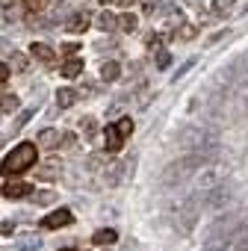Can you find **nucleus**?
Segmentation results:
<instances>
[{
    "instance_id": "nucleus-1",
    "label": "nucleus",
    "mask_w": 248,
    "mask_h": 251,
    "mask_svg": "<svg viewBox=\"0 0 248 251\" xmlns=\"http://www.w3.org/2000/svg\"><path fill=\"white\" fill-rule=\"evenodd\" d=\"M177 145H180L183 151H198V154H204V157H216V151H219V136H216V130L207 127V124H189V127L180 130Z\"/></svg>"
},
{
    "instance_id": "nucleus-2",
    "label": "nucleus",
    "mask_w": 248,
    "mask_h": 251,
    "mask_svg": "<svg viewBox=\"0 0 248 251\" xmlns=\"http://www.w3.org/2000/svg\"><path fill=\"white\" fill-rule=\"evenodd\" d=\"M36 163H39V148L33 142H21V145H15L3 157V163H0V175H3V177H15V175H24L27 169H33Z\"/></svg>"
},
{
    "instance_id": "nucleus-3",
    "label": "nucleus",
    "mask_w": 248,
    "mask_h": 251,
    "mask_svg": "<svg viewBox=\"0 0 248 251\" xmlns=\"http://www.w3.org/2000/svg\"><path fill=\"white\" fill-rule=\"evenodd\" d=\"M207 160H213V157H204V154H198V151H189L186 157L174 160V163L163 172V186H183Z\"/></svg>"
},
{
    "instance_id": "nucleus-4",
    "label": "nucleus",
    "mask_w": 248,
    "mask_h": 251,
    "mask_svg": "<svg viewBox=\"0 0 248 251\" xmlns=\"http://www.w3.org/2000/svg\"><path fill=\"white\" fill-rule=\"evenodd\" d=\"M236 227H239V216L233 213H224L207 233L204 239V251H227L233 245V236H236Z\"/></svg>"
},
{
    "instance_id": "nucleus-5",
    "label": "nucleus",
    "mask_w": 248,
    "mask_h": 251,
    "mask_svg": "<svg viewBox=\"0 0 248 251\" xmlns=\"http://www.w3.org/2000/svg\"><path fill=\"white\" fill-rule=\"evenodd\" d=\"M195 175H198V189L204 192V189H210V186H216V183H222V180H224L227 166H224V163H216V160H207Z\"/></svg>"
},
{
    "instance_id": "nucleus-6",
    "label": "nucleus",
    "mask_w": 248,
    "mask_h": 251,
    "mask_svg": "<svg viewBox=\"0 0 248 251\" xmlns=\"http://www.w3.org/2000/svg\"><path fill=\"white\" fill-rule=\"evenodd\" d=\"M174 222H177V230L180 233H189L198 222V195H189L177 210H174Z\"/></svg>"
},
{
    "instance_id": "nucleus-7",
    "label": "nucleus",
    "mask_w": 248,
    "mask_h": 251,
    "mask_svg": "<svg viewBox=\"0 0 248 251\" xmlns=\"http://www.w3.org/2000/svg\"><path fill=\"white\" fill-rule=\"evenodd\" d=\"M98 172H100V183H103L106 189H112V186H118L124 177H127V163L112 160V163H103Z\"/></svg>"
},
{
    "instance_id": "nucleus-8",
    "label": "nucleus",
    "mask_w": 248,
    "mask_h": 251,
    "mask_svg": "<svg viewBox=\"0 0 248 251\" xmlns=\"http://www.w3.org/2000/svg\"><path fill=\"white\" fill-rule=\"evenodd\" d=\"M204 192H207V198H204V207H207V210H222V207H227L230 198H233V189H230L227 183H216V186H210V189H204Z\"/></svg>"
},
{
    "instance_id": "nucleus-9",
    "label": "nucleus",
    "mask_w": 248,
    "mask_h": 251,
    "mask_svg": "<svg viewBox=\"0 0 248 251\" xmlns=\"http://www.w3.org/2000/svg\"><path fill=\"white\" fill-rule=\"evenodd\" d=\"M71 222H74V213L68 207H59V210H53V213H48L42 219V227L45 230H56V227H68Z\"/></svg>"
},
{
    "instance_id": "nucleus-10",
    "label": "nucleus",
    "mask_w": 248,
    "mask_h": 251,
    "mask_svg": "<svg viewBox=\"0 0 248 251\" xmlns=\"http://www.w3.org/2000/svg\"><path fill=\"white\" fill-rule=\"evenodd\" d=\"M30 56L39 59V62H45V65H50V62L56 59V50H53L50 45H45V42H33V45H30Z\"/></svg>"
},
{
    "instance_id": "nucleus-11",
    "label": "nucleus",
    "mask_w": 248,
    "mask_h": 251,
    "mask_svg": "<svg viewBox=\"0 0 248 251\" xmlns=\"http://www.w3.org/2000/svg\"><path fill=\"white\" fill-rule=\"evenodd\" d=\"M121 145H124L121 130L115 127V124H106V127H103V148H106V151H118Z\"/></svg>"
},
{
    "instance_id": "nucleus-12",
    "label": "nucleus",
    "mask_w": 248,
    "mask_h": 251,
    "mask_svg": "<svg viewBox=\"0 0 248 251\" xmlns=\"http://www.w3.org/2000/svg\"><path fill=\"white\" fill-rule=\"evenodd\" d=\"M3 195H6V198H27V195H33V186L24 183V180H9V183L3 186Z\"/></svg>"
},
{
    "instance_id": "nucleus-13",
    "label": "nucleus",
    "mask_w": 248,
    "mask_h": 251,
    "mask_svg": "<svg viewBox=\"0 0 248 251\" xmlns=\"http://www.w3.org/2000/svg\"><path fill=\"white\" fill-rule=\"evenodd\" d=\"M59 74L68 77V80L80 77V74H83V59H80V56H68V59L62 62V71H59Z\"/></svg>"
},
{
    "instance_id": "nucleus-14",
    "label": "nucleus",
    "mask_w": 248,
    "mask_h": 251,
    "mask_svg": "<svg viewBox=\"0 0 248 251\" xmlns=\"http://www.w3.org/2000/svg\"><path fill=\"white\" fill-rule=\"evenodd\" d=\"M233 115H248V83L239 86L233 95Z\"/></svg>"
},
{
    "instance_id": "nucleus-15",
    "label": "nucleus",
    "mask_w": 248,
    "mask_h": 251,
    "mask_svg": "<svg viewBox=\"0 0 248 251\" xmlns=\"http://www.w3.org/2000/svg\"><path fill=\"white\" fill-rule=\"evenodd\" d=\"M118 77H121V65H118V62L109 59V62L100 65V80H103V83H115Z\"/></svg>"
},
{
    "instance_id": "nucleus-16",
    "label": "nucleus",
    "mask_w": 248,
    "mask_h": 251,
    "mask_svg": "<svg viewBox=\"0 0 248 251\" xmlns=\"http://www.w3.org/2000/svg\"><path fill=\"white\" fill-rule=\"evenodd\" d=\"M77 100H80V98H77L74 89H59V92H56V106H59V109H71Z\"/></svg>"
},
{
    "instance_id": "nucleus-17",
    "label": "nucleus",
    "mask_w": 248,
    "mask_h": 251,
    "mask_svg": "<svg viewBox=\"0 0 248 251\" xmlns=\"http://www.w3.org/2000/svg\"><path fill=\"white\" fill-rule=\"evenodd\" d=\"M71 33H83L86 27H89V12H74L71 18H68V24H65Z\"/></svg>"
},
{
    "instance_id": "nucleus-18",
    "label": "nucleus",
    "mask_w": 248,
    "mask_h": 251,
    "mask_svg": "<svg viewBox=\"0 0 248 251\" xmlns=\"http://www.w3.org/2000/svg\"><path fill=\"white\" fill-rule=\"evenodd\" d=\"M36 142H39L42 148H56V145H59V133H56L53 127H48V130H42V133L36 136Z\"/></svg>"
},
{
    "instance_id": "nucleus-19",
    "label": "nucleus",
    "mask_w": 248,
    "mask_h": 251,
    "mask_svg": "<svg viewBox=\"0 0 248 251\" xmlns=\"http://www.w3.org/2000/svg\"><path fill=\"white\" fill-rule=\"evenodd\" d=\"M115 239H118V233H115L112 227H100V230H95V236H92L95 245H112Z\"/></svg>"
},
{
    "instance_id": "nucleus-20",
    "label": "nucleus",
    "mask_w": 248,
    "mask_h": 251,
    "mask_svg": "<svg viewBox=\"0 0 248 251\" xmlns=\"http://www.w3.org/2000/svg\"><path fill=\"white\" fill-rule=\"evenodd\" d=\"M233 245H236V251H248V225H245L242 219H239V227H236Z\"/></svg>"
},
{
    "instance_id": "nucleus-21",
    "label": "nucleus",
    "mask_w": 248,
    "mask_h": 251,
    "mask_svg": "<svg viewBox=\"0 0 248 251\" xmlns=\"http://www.w3.org/2000/svg\"><path fill=\"white\" fill-rule=\"evenodd\" d=\"M136 24H139V21H136V15H130V12H124L121 18H115V27H118L121 33H133Z\"/></svg>"
},
{
    "instance_id": "nucleus-22",
    "label": "nucleus",
    "mask_w": 248,
    "mask_h": 251,
    "mask_svg": "<svg viewBox=\"0 0 248 251\" xmlns=\"http://www.w3.org/2000/svg\"><path fill=\"white\" fill-rule=\"evenodd\" d=\"M36 175H39L42 180H53V177H59V163H56V160H48Z\"/></svg>"
},
{
    "instance_id": "nucleus-23",
    "label": "nucleus",
    "mask_w": 248,
    "mask_h": 251,
    "mask_svg": "<svg viewBox=\"0 0 248 251\" xmlns=\"http://www.w3.org/2000/svg\"><path fill=\"white\" fill-rule=\"evenodd\" d=\"M210 9H213V15H230L233 12V0H213V3H210Z\"/></svg>"
},
{
    "instance_id": "nucleus-24",
    "label": "nucleus",
    "mask_w": 248,
    "mask_h": 251,
    "mask_svg": "<svg viewBox=\"0 0 248 251\" xmlns=\"http://www.w3.org/2000/svg\"><path fill=\"white\" fill-rule=\"evenodd\" d=\"M0 109L15 112V109H18V95H12V92H0Z\"/></svg>"
},
{
    "instance_id": "nucleus-25",
    "label": "nucleus",
    "mask_w": 248,
    "mask_h": 251,
    "mask_svg": "<svg viewBox=\"0 0 248 251\" xmlns=\"http://www.w3.org/2000/svg\"><path fill=\"white\" fill-rule=\"evenodd\" d=\"M95 24H98L103 33H112V30H115V15H112V12H100Z\"/></svg>"
},
{
    "instance_id": "nucleus-26",
    "label": "nucleus",
    "mask_w": 248,
    "mask_h": 251,
    "mask_svg": "<svg viewBox=\"0 0 248 251\" xmlns=\"http://www.w3.org/2000/svg\"><path fill=\"white\" fill-rule=\"evenodd\" d=\"M195 33H198V27H195V24H180L174 36H177L180 42H189V39H195Z\"/></svg>"
},
{
    "instance_id": "nucleus-27",
    "label": "nucleus",
    "mask_w": 248,
    "mask_h": 251,
    "mask_svg": "<svg viewBox=\"0 0 248 251\" xmlns=\"http://www.w3.org/2000/svg\"><path fill=\"white\" fill-rule=\"evenodd\" d=\"M115 127L121 130V136H124V139H127V136L133 133V121H130L127 115H124V118H118V121H115Z\"/></svg>"
},
{
    "instance_id": "nucleus-28",
    "label": "nucleus",
    "mask_w": 248,
    "mask_h": 251,
    "mask_svg": "<svg viewBox=\"0 0 248 251\" xmlns=\"http://www.w3.org/2000/svg\"><path fill=\"white\" fill-rule=\"evenodd\" d=\"M9 65H12V71H27V53H12Z\"/></svg>"
},
{
    "instance_id": "nucleus-29",
    "label": "nucleus",
    "mask_w": 248,
    "mask_h": 251,
    "mask_svg": "<svg viewBox=\"0 0 248 251\" xmlns=\"http://www.w3.org/2000/svg\"><path fill=\"white\" fill-rule=\"evenodd\" d=\"M83 133H86L89 139H92V136L98 133V121H95L92 115H86V118H83Z\"/></svg>"
},
{
    "instance_id": "nucleus-30",
    "label": "nucleus",
    "mask_w": 248,
    "mask_h": 251,
    "mask_svg": "<svg viewBox=\"0 0 248 251\" xmlns=\"http://www.w3.org/2000/svg\"><path fill=\"white\" fill-rule=\"evenodd\" d=\"M166 24H172V27L183 24V15H180V9H166Z\"/></svg>"
},
{
    "instance_id": "nucleus-31",
    "label": "nucleus",
    "mask_w": 248,
    "mask_h": 251,
    "mask_svg": "<svg viewBox=\"0 0 248 251\" xmlns=\"http://www.w3.org/2000/svg\"><path fill=\"white\" fill-rule=\"evenodd\" d=\"M48 6V0H24V9L27 12H42Z\"/></svg>"
},
{
    "instance_id": "nucleus-32",
    "label": "nucleus",
    "mask_w": 248,
    "mask_h": 251,
    "mask_svg": "<svg viewBox=\"0 0 248 251\" xmlns=\"http://www.w3.org/2000/svg\"><path fill=\"white\" fill-rule=\"evenodd\" d=\"M39 245H42V239H39V236H27V239H21V242H18V248H21V251H30V248H39Z\"/></svg>"
},
{
    "instance_id": "nucleus-33",
    "label": "nucleus",
    "mask_w": 248,
    "mask_h": 251,
    "mask_svg": "<svg viewBox=\"0 0 248 251\" xmlns=\"http://www.w3.org/2000/svg\"><path fill=\"white\" fill-rule=\"evenodd\" d=\"M151 100H154V92H151V89H142L139 98H136V106H148Z\"/></svg>"
},
{
    "instance_id": "nucleus-34",
    "label": "nucleus",
    "mask_w": 248,
    "mask_h": 251,
    "mask_svg": "<svg viewBox=\"0 0 248 251\" xmlns=\"http://www.w3.org/2000/svg\"><path fill=\"white\" fill-rule=\"evenodd\" d=\"M53 198H56V192H36V195H33L36 204H50Z\"/></svg>"
},
{
    "instance_id": "nucleus-35",
    "label": "nucleus",
    "mask_w": 248,
    "mask_h": 251,
    "mask_svg": "<svg viewBox=\"0 0 248 251\" xmlns=\"http://www.w3.org/2000/svg\"><path fill=\"white\" fill-rule=\"evenodd\" d=\"M169 62H172V53L169 50H160L157 53V68H169Z\"/></svg>"
},
{
    "instance_id": "nucleus-36",
    "label": "nucleus",
    "mask_w": 248,
    "mask_h": 251,
    "mask_svg": "<svg viewBox=\"0 0 248 251\" xmlns=\"http://www.w3.org/2000/svg\"><path fill=\"white\" fill-rule=\"evenodd\" d=\"M103 163H106V160H103V154H92V157H89V169H92V172H98Z\"/></svg>"
},
{
    "instance_id": "nucleus-37",
    "label": "nucleus",
    "mask_w": 248,
    "mask_h": 251,
    "mask_svg": "<svg viewBox=\"0 0 248 251\" xmlns=\"http://www.w3.org/2000/svg\"><path fill=\"white\" fill-rule=\"evenodd\" d=\"M33 112H36V109H24V112H21V118L15 121V130H21V127H24V124H27V121L33 118Z\"/></svg>"
},
{
    "instance_id": "nucleus-38",
    "label": "nucleus",
    "mask_w": 248,
    "mask_h": 251,
    "mask_svg": "<svg viewBox=\"0 0 248 251\" xmlns=\"http://www.w3.org/2000/svg\"><path fill=\"white\" fill-rule=\"evenodd\" d=\"M192 65H195V59H186V62L180 65V71H174V80H180V77H183V74H186V71H189Z\"/></svg>"
},
{
    "instance_id": "nucleus-39",
    "label": "nucleus",
    "mask_w": 248,
    "mask_h": 251,
    "mask_svg": "<svg viewBox=\"0 0 248 251\" xmlns=\"http://www.w3.org/2000/svg\"><path fill=\"white\" fill-rule=\"evenodd\" d=\"M0 233H3V236H12V233H15V225H12V222H0Z\"/></svg>"
},
{
    "instance_id": "nucleus-40",
    "label": "nucleus",
    "mask_w": 248,
    "mask_h": 251,
    "mask_svg": "<svg viewBox=\"0 0 248 251\" xmlns=\"http://www.w3.org/2000/svg\"><path fill=\"white\" fill-rule=\"evenodd\" d=\"M77 48H80V45H74V42H65V45H62V50H65L68 56H74V53H77Z\"/></svg>"
},
{
    "instance_id": "nucleus-41",
    "label": "nucleus",
    "mask_w": 248,
    "mask_h": 251,
    "mask_svg": "<svg viewBox=\"0 0 248 251\" xmlns=\"http://www.w3.org/2000/svg\"><path fill=\"white\" fill-rule=\"evenodd\" d=\"M157 6H160V0H148V3H145V12H148V15H151V12H154V9H157Z\"/></svg>"
},
{
    "instance_id": "nucleus-42",
    "label": "nucleus",
    "mask_w": 248,
    "mask_h": 251,
    "mask_svg": "<svg viewBox=\"0 0 248 251\" xmlns=\"http://www.w3.org/2000/svg\"><path fill=\"white\" fill-rule=\"evenodd\" d=\"M6 77H9V65H6V62H3V65H0V83H3V80H6Z\"/></svg>"
},
{
    "instance_id": "nucleus-43",
    "label": "nucleus",
    "mask_w": 248,
    "mask_h": 251,
    "mask_svg": "<svg viewBox=\"0 0 248 251\" xmlns=\"http://www.w3.org/2000/svg\"><path fill=\"white\" fill-rule=\"evenodd\" d=\"M239 68H242V71H245V74H248V53H245V56H242V59H239Z\"/></svg>"
},
{
    "instance_id": "nucleus-44",
    "label": "nucleus",
    "mask_w": 248,
    "mask_h": 251,
    "mask_svg": "<svg viewBox=\"0 0 248 251\" xmlns=\"http://www.w3.org/2000/svg\"><path fill=\"white\" fill-rule=\"evenodd\" d=\"M106 3H118V6H130L133 0H106Z\"/></svg>"
},
{
    "instance_id": "nucleus-45",
    "label": "nucleus",
    "mask_w": 248,
    "mask_h": 251,
    "mask_svg": "<svg viewBox=\"0 0 248 251\" xmlns=\"http://www.w3.org/2000/svg\"><path fill=\"white\" fill-rule=\"evenodd\" d=\"M59 251H74V248H59Z\"/></svg>"
},
{
    "instance_id": "nucleus-46",
    "label": "nucleus",
    "mask_w": 248,
    "mask_h": 251,
    "mask_svg": "<svg viewBox=\"0 0 248 251\" xmlns=\"http://www.w3.org/2000/svg\"><path fill=\"white\" fill-rule=\"evenodd\" d=\"M245 12H248V3H245Z\"/></svg>"
}]
</instances>
